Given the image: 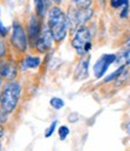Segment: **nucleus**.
<instances>
[{
	"label": "nucleus",
	"mask_w": 130,
	"mask_h": 151,
	"mask_svg": "<svg viewBox=\"0 0 130 151\" xmlns=\"http://www.w3.org/2000/svg\"><path fill=\"white\" fill-rule=\"evenodd\" d=\"M69 27L68 16L59 7H52L48 14V29L56 42H60L65 39Z\"/></svg>",
	"instance_id": "nucleus-1"
},
{
	"label": "nucleus",
	"mask_w": 130,
	"mask_h": 151,
	"mask_svg": "<svg viewBox=\"0 0 130 151\" xmlns=\"http://www.w3.org/2000/svg\"><path fill=\"white\" fill-rule=\"evenodd\" d=\"M21 94V85L17 82H10L5 85L1 99H0V112L9 115L14 111L18 104Z\"/></svg>",
	"instance_id": "nucleus-2"
},
{
	"label": "nucleus",
	"mask_w": 130,
	"mask_h": 151,
	"mask_svg": "<svg viewBox=\"0 0 130 151\" xmlns=\"http://www.w3.org/2000/svg\"><path fill=\"white\" fill-rule=\"evenodd\" d=\"M72 46L76 50V52L81 56L87 55V52L90 50V47H92L90 33L84 26L76 28L74 37H72Z\"/></svg>",
	"instance_id": "nucleus-3"
},
{
	"label": "nucleus",
	"mask_w": 130,
	"mask_h": 151,
	"mask_svg": "<svg viewBox=\"0 0 130 151\" xmlns=\"http://www.w3.org/2000/svg\"><path fill=\"white\" fill-rule=\"evenodd\" d=\"M93 15V10L92 9H81V7H74L70 9L69 15H68V19H69V24L71 27L79 28L92 17Z\"/></svg>",
	"instance_id": "nucleus-4"
},
{
	"label": "nucleus",
	"mask_w": 130,
	"mask_h": 151,
	"mask_svg": "<svg viewBox=\"0 0 130 151\" xmlns=\"http://www.w3.org/2000/svg\"><path fill=\"white\" fill-rule=\"evenodd\" d=\"M11 42L15 46V48H17L18 51L24 52L28 47V37L25 34L24 29L22 28L21 24L15 23L14 27H12V35H11Z\"/></svg>",
	"instance_id": "nucleus-5"
},
{
	"label": "nucleus",
	"mask_w": 130,
	"mask_h": 151,
	"mask_svg": "<svg viewBox=\"0 0 130 151\" xmlns=\"http://www.w3.org/2000/svg\"><path fill=\"white\" fill-rule=\"evenodd\" d=\"M117 59V56L116 55H102L98 60L96 63L94 64V75L96 79H100L102 78L104 75H105V73L107 71L109 67L112 64L113 62H116Z\"/></svg>",
	"instance_id": "nucleus-6"
},
{
	"label": "nucleus",
	"mask_w": 130,
	"mask_h": 151,
	"mask_svg": "<svg viewBox=\"0 0 130 151\" xmlns=\"http://www.w3.org/2000/svg\"><path fill=\"white\" fill-rule=\"evenodd\" d=\"M52 40H53V37H52V35H51V32H49L48 27L44 28L41 30V34H40V36H39V39L35 42V46L40 52H42V53L47 52L48 50L51 48Z\"/></svg>",
	"instance_id": "nucleus-7"
},
{
	"label": "nucleus",
	"mask_w": 130,
	"mask_h": 151,
	"mask_svg": "<svg viewBox=\"0 0 130 151\" xmlns=\"http://www.w3.org/2000/svg\"><path fill=\"white\" fill-rule=\"evenodd\" d=\"M17 73H18V69H17V65L15 63L5 62V63H1V64H0V76H1V79H5L7 81H12V80L16 79Z\"/></svg>",
	"instance_id": "nucleus-8"
},
{
	"label": "nucleus",
	"mask_w": 130,
	"mask_h": 151,
	"mask_svg": "<svg viewBox=\"0 0 130 151\" xmlns=\"http://www.w3.org/2000/svg\"><path fill=\"white\" fill-rule=\"evenodd\" d=\"M41 26H40V22L37 21V18L35 16H33L30 18L29 22V28H28V33H29V39L31 40V42L35 45L36 40L39 39V36L41 34Z\"/></svg>",
	"instance_id": "nucleus-9"
},
{
	"label": "nucleus",
	"mask_w": 130,
	"mask_h": 151,
	"mask_svg": "<svg viewBox=\"0 0 130 151\" xmlns=\"http://www.w3.org/2000/svg\"><path fill=\"white\" fill-rule=\"evenodd\" d=\"M89 59L90 57H86V58H82L81 62L79 63V65L76 68V71H75V75H76V79L77 80H82V79H86L87 75H88V65H89Z\"/></svg>",
	"instance_id": "nucleus-10"
},
{
	"label": "nucleus",
	"mask_w": 130,
	"mask_h": 151,
	"mask_svg": "<svg viewBox=\"0 0 130 151\" xmlns=\"http://www.w3.org/2000/svg\"><path fill=\"white\" fill-rule=\"evenodd\" d=\"M40 63H41V58L40 57L28 56V57L24 58L22 65H23L24 69H35V68H37L39 65H40Z\"/></svg>",
	"instance_id": "nucleus-11"
},
{
	"label": "nucleus",
	"mask_w": 130,
	"mask_h": 151,
	"mask_svg": "<svg viewBox=\"0 0 130 151\" xmlns=\"http://www.w3.org/2000/svg\"><path fill=\"white\" fill-rule=\"evenodd\" d=\"M116 62L118 63L121 67H125L130 64V50H126L125 52H123L119 57H117Z\"/></svg>",
	"instance_id": "nucleus-12"
},
{
	"label": "nucleus",
	"mask_w": 130,
	"mask_h": 151,
	"mask_svg": "<svg viewBox=\"0 0 130 151\" xmlns=\"http://www.w3.org/2000/svg\"><path fill=\"white\" fill-rule=\"evenodd\" d=\"M110 4H111V6L113 9H121V7L128 9L129 1H128V0H111Z\"/></svg>",
	"instance_id": "nucleus-13"
},
{
	"label": "nucleus",
	"mask_w": 130,
	"mask_h": 151,
	"mask_svg": "<svg viewBox=\"0 0 130 151\" xmlns=\"http://www.w3.org/2000/svg\"><path fill=\"white\" fill-rule=\"evenodd\" d=\"M49 104H51V106L53 108V109L59 110V109H61V108L64 106V100H63V99H60V98L54 97V98H52V99H51Z\"/></svg>",
	"instance_id": "nucleus-14"
},
{
	"label": "nucleus",
	"mask_w": 130,
	"mask_h": 151,
	"mask_svg": "<svg viewBox=\"0 0 130 151\" xmlns=\"http://www.w3.org/2000/svg\"><path fill=\"white\" fill-rule=\"evenodd\" d=\"M69 133H70V129H69L68 126H60L59 129H58L59 139H60V140H65V139H66V138H68Z\"/></svg>",
	"instance_id": "nucleus-15"
},
{
	"label": "nucleus",
	"mask_w": 130,
	"mask_h": 151,
	"mask_svg": "<svg viewBox=\"0 0 130 151\" xmlns=\"http://www.w3.org/2000/svg\"><path fill=\"white\" fill-rule=\"evenodd\" d=\"M72 3H75V5H77V7L89 9L90 5H92V0H72Z\"/></svg>",
	"instance_id": "nucleus-16"
},
{
	"label": "nucleus",
	"mask_w": 130,
	"mask_h": 151,
	"mask_svg": "<svg viewBox=\"0 0 130 151\" xmlns=\"http://www.w3.org/2000/svg\"><path fill=\"white\" fill-rule=\"evenodd\" d=\"M57 123H58V121L56 120V121H53V122H52V123L48 126V127L46 128V131H45V137H46V138H49V137L53 135V133L56 132Z\"/></svg>",
	"instance_id": "nucleus-17"
},
{
	"label": "nucleus",
	"mask_w": 130,
	"mask_h": 151,
	"mask_svg": "<svg viewBox=\"0 0 130 151\" xmlns=\"http://www.w3.org/2000/svg\"><path fill=\"white\" fill-rule=\"evenodd\" d=\"M124 69H125V67H119V68L117 69L114 73H112V74L110 75V76H107V78L105 79V81H106V82H109V81H112V80L117 79V78H118L119 75H121V74L124 71Z\"/></svg>",
	"instance_id": "nucleus-18"
},
{
	"label": "nucleus",
	"mask_w": 130,
	"mask_h": 151,
	"mask_svg": "<svg viewBox=\"0 0 130 151\" xmlns=\"http://www.w3.org/2000/svg\"><path fill=\"white\" fill-rule=\"evenodd\" d=\"M35 7L36 12L40 16H44V11H45V3L44 0H35Z\"/></svg>",
	"instance_id": "nucleus-19"
},
{
	"label": "nucleus",
	"mask_w": 130,
	"mask_h": 151,
	"mask_svg": "<svg viewBox=\"0 0 130 151\" xmlns=\"http://www.w3.org/2000/svg\"><path fill=\"white\" fill-rule=\"evenodd\" d=\"M5 53H6V48H5V45H4L3 40L0 39V58H1V57H4V56H5Z\"/></svg>",
	"instance_id": "nucleus-20"
},
{
	"label": "nucleus",
	"mask_w": 130,
	"mask_h": 151,
	"mask_svg": "<svg viewBox=\"0 0 130 151\" xmlns=\"http://www.w3.org/2000/svg\"><path fill=\"white\" fill-rule=\"evenodd\" d=\"M6 33H7L6 27H4V24L1 23V21H0V35H1V36H5Z\"/></svg>",
	"instance_id": "nucleus-21"
},
{
	"label": "nucleus",
	"mask_w": 130,
	"mask_h": 151,
	"mask_svg": "<svg viewBox=\"0 0 130 151\" xmlns=\"http://www.w3.org/2000/svg\"><path fill=\"white\" fill-rule=\"evenodd\" d=\"M125 132H126V133L130 135V121H129V122L125 124Z\"/></svg>",
	"instance_id": "nucleus-22"
},
{
	"label": "nucleus",
	"mask_w": 130,
	"mask_h": 151,
	"mask_svg": "<svg viewBox=\"0 0 130 151\" xmlns=\"http://www.w3.org/2000/svg\"><path fill=\"white\" fill-rule=\"evenodd\" d=\"M3 135H4V127H3L1 124H0V138H1Z\"/></svg>",
	"instance_id": "nucleus-23"
},
{
	"label": "nucleus",
	"mask_w": 130,
	"mask_h": 151,
	"mask_svg": "<svg viewBox=\"0 0 130 151\" xmlns=\"http://www.w3.org/2000/svg\"><path fill=\"white\" fill-rule=\"evenodd\" d=\"M125 46H126V50H130V37H129V39H128V41H126Z\"/></svg>",
	"instance_id": "nucleus-24"
},
{
	"label": "nucleus",
	"mask_w": 130,
	"mask_h": 151,
	"mask_svg": "<svg viewBox=\"0 0 130 151\" xmlns=\"http://www.w3.org/2000/svg\"><path fill=\"white\" fill-rule=\"evenodd\" d=\"M98 1H99L100 4H105V3H106V0H98Z\"/></svg>",
	"instance_id": "nucleus-25"
},
{
	"label": "nucleus",
	"mask_w": 130,
	"mask_h": 151,
	"mask_svg": "<svg viewBox=\"0 0 130 151\" xmlns=\"http://www.w3.org/2000/svg\"><path fill=\"white\" fill-rule=\"evenodd\" d=\"M53 1H54V3H57V4H59V3L61 1V0H53Z\"/></svg>",
	"instance_id": "nucleus-26"
},
{
	"label": "nucleus",
	"mask_w": 130,
	"mask_h": 151,
	"mask_svg": "<svg viewBox=\"0 0 130 151\" xmlns=\"http://www.w3.org/2000/svg\"><path fill=\"white\" fill-rule=\"evenodd\" d=\"M128 103H129V104H130V97H129V99H128Z\"/></svg>",
	"instance_id": "nucleus-27"
},
{
	"label": "nucleus",
	"mask_w": 130,
	"mask_h": 151,
	"mask_svg": "<svg viewBox=\"0 0 130 151\" xmlns=\"http://www.w3.org/2000/svg\"><path fill=\"white\" fill-rule=\"evenodd\" d=\"M0 146H1V145H0Z\"/></svg>",
	"instance_id": "nucleus-28"
}]
</instances>
